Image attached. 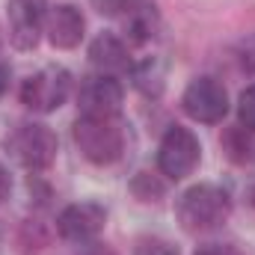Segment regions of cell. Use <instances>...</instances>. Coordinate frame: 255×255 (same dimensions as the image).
Instances as JSON below:
<instances>
[{
	"label": "cell",
	"mask_w": 255,
	"mask_h": 255,
	"mask_svg": "<svg viewBox=\"0 0 255 255\" xmlns=\"http://www.w3.org/2000/svg\"><path fill=\"white\" fill-rule=\"evenodd\" d=\"M71 89V77L65 68L48 65L36 74H30L21 86V101L33 110V113H54L57 107H63Z\"/></svg>",
	"instance_id": "277c9868"
},
{
	"label": "cell",
	"mask_w": 255,
	"mask_h": 255,
	"mask_svg": "<svg viewBox=\"0 0 255 255\" xmlns=\"http://www.w3.org/2000/svg\"><path fill=\"white\" fill-rule=\"evenodd\" d=\"M77 104H80V113L83 116H116L119 107H122V86L110 74L89 77L80 86Z\"/></svg>",
	"instance_id": "9c48e42d"
},
{
	"label": "cell",
	"mask_w": 255,
	"mask_h": 255,
	"mask_svg": "<svg viewBox=\"0 0 255 255\" xmlns=\"http://www.w3.org/2000/svg\"><path fill=\"white\" fill-rule=\"evenodd\" d=\"M238 113H241V122L250 128V130H255V86H250V89L241 95Z\"/></svg>",
	"instance_id": "9a60e30c"
},
{
	"label": "cell",
	"mask_w": 255,
	"mask_h": 255,
	"mask_svg": "<svg viewBox=\"0 0 255 255\" xmlns=\"http://www.w3.org/2000/svg\"><path fill=\"white\" fill-rule=\"evenodd\" d=\"M77 255H116L110 247H101V244H89L86 250H80Z\"/></svg>",
	"instance_id": "ac0fdd59"
},
{
	"label": "cell",
	"mask_w": 255,
	"mask_h": 255,
	"mask_svg": "<svg viewBox=\"0 0 255 255\" xmlns=\"http://www.w3.org/2000/svg\"><path fill=\"white\" fill-rule=\"evenodd\" d=\"M178 223L187 232H211L220 229L229 214H232V199L229 193L214 187V184H196L178 199Z\"/></svg>",
	"instance_id": "6da1fadb"
},
{
	"label": "cell",
	"mask_w": 255,
	"mask_h": 255,
	"mask_svg": "<svg viewBox=\"0 0 255 255\" xmlns=\"http://www.w3.org/2000/svg\"><path fill=\"white\" fill-rule=\"evenodd\" d=\"M196 255H238L232 247H220V244H208V247H202Z\"/></svg>",
	"instance_id": "e0dca14e"
},
{
	"label": "cell",
	"mask_w": 255,
	"mask_h": 255,
	"mask_svg": "<svg viewBox=\"0 0 255 255\" xmlns=\"http://www.w3.org/2000/svg\"><path fill=\"white\" fill-rule=\"evenodd\" d=\"M241 60H244L247 68H253V71H255V33L244 42V45H241Z\"/></svg>",
	"instance_id": "2e32d148"
},
{
	"label": "cell",
	"mask_w": 255,
	"mask_h": 255,
	"mask_svg": "<svg viewBox=\"0 0 255 255\" xmlns=\"http://www.w3.org/2000/svg\"><path fill=\"white\" fill-rule=\"evenodd\" d=\"M45 21H48L45 0H9V39L18 51H33L39 45Z\"/></svg>",
	"instance_id": "52a82bcc"
},
{
	"label": "cell",
	"mask_w": 255,
	"mask_h": 255,
	"mask_svg": "<svg viewBox=\"0 0 255 255\" xmlns=\"http://www.w3.org/2000/svg\"><path fill=\"white\" fill-rule=\"evenodd\" d=\"M133 255H178V250L163 238H139L133 247Z\"/></svg>",
	"instance_id": "4fadbf2b"
},
{
	"label": "cell",
	"mask_w": 255,
	"mask_h": 255,
	"mask_svg": "<svg viewBox=\"0 0 255 255\" xmlns=\"http://www.w3.org/2000/svg\"><path fill=\"white\" fill-rule=\"evenodd\" d=\"M95 3V9L101 12V15H110V18H116V15H130L136 6H142V0H92Z\"/></svg>",
	"instance_id": "5bb4252c"
},
{
	"label": "cell",
	"mask_w": 255,
	"mask_h": 255,
	"mask_svg": "<svg viewBox=\"0 0 255 255\" xmlns=\"http://www.w3.org/2000/svg\"><path fill=\"white\" fill-rule=\"evenodd\" d=\"M6 86H9V65H6V63H0V98H3Z\"/></svg>",
	"instance_id": "ffe728a7"
},
{
	"label": "cell",
	"mask_w": 255,
	"mask_h": 255,
	"mask_svg": "<svg viewBox=\"0 0 255 255\" xmlns=\"http://www.w3.org/2000/svg\"><path fill=\"white\" fill-rule=\"evenodd\" d=\"M6 151L27 169H48L57 157V133L48 125L24 122L6 136Z\"/></svg>",
	"instance_id": "3957f363"
},
{
	"label": "cell",
	"mask_w": 255,
	"mask_h": 255,
	"mask_svg": "<svg viewBox=\"0 0 255 255\" xmlns=\"http://www.w3.org/2000/svg\"><path fill=\"white\" fill-rule=\"evenodd\" d=\"M199 151H202V148H199L196 133L187 130V128H181V125H172L166 133H163V139H160L157 166H160V172H163L166 178L178 181V178L190 175L193 169H196Z\"/></svg>",
	"instance_id": "5b68a950"
},
{
	"label": "cell",
	"mask_w": 255,
	"mask_h": 255,
	"mask_svg": "<svg viewBox=\"0 0 255 255\" xmlns=\"http://www.w3.org/2000/svg\"><path fill=\"white\" fill-rule=\"evenodd\" d=\"M74 142L92 163H113L125 148V130L116 116H80L74 122Z\"/></svg>",
	"instance_id": "7a4b0ae2"
},
{
	"label": "cell",
	"mask_w": 255,
	"mask_h": 255,
	"mask_svg": "<svg viewBox=\"0 0 255 255\" xmlns=\"http://www.w3.org/2000/svg\"><path fill=\"white\" fill-rule=\"evenodd\" d=\"M128 30H130V36H133V42L151 39L154 30H157V12H154V6H151V3L136 6V9L128 15Z\"/></svg>",
	"instance_id": "7c38bea8"
},
{
	"label": "cell",
	"mask_w": 255,
	"mask_h": 255,
	"mask_svg": "<svg viewBox=\"0 0 255 255\" xmlns=\"http://www.w3.org/2000/svg\"><path fill=\"white\" fill-rule=\"evenodd\" d=\"M184 113L196 119V122H205V125H214V122H223V116L229 113V95H226V86L214 77H196L184 98Z\"/></svg>",
	"instance_id": "8992f818"
},
{
	"label": "cell",
	"mask_w": 255,
	"mask_h": 255,
	"mask_svg": "<svg viewBox=\"0 0 255 255\" xmlns=\"http://www.w3.org/2000/svg\"><path fill=\"white\" fill-rule=\"evenodd\" d=\"M89 60L104 68V71H125L128 65V48L122 39H116L113 33H101L92 45H89Z\"/></svg>",
	"instance_id": "8fae6325"
},
{
	"label": "cell",
	"mask_w": 255,
	"mask_h": 255,
	"mask_svg": "<svg viewBox=\"0 0 255 255\" xmlns=\"http://www.w3.org/2000/svg\"><path fill=\"white\" fill-rule=\"evenodd\" d=\"M104 223H107V211L101 205H95V202H77V205H68L60 214L57 229H60V235H63L65 241L83 247V244H92L101 235Z\"/></svg>",
	"instance_id": "ba28073f"
},
{
	"label": "cell",
	"mask_w": 255,
	"mask_h": 255,
	"mask_svg": "<svg viewBox=\"0 0 255 255\" xmlns=\"http://www.w3.org/2000/svg\"><path fill=\"white\" fill-rule=\"evenodd\" d=\"M48 39L54 48H74L83 39V15L74 6H57L48 15Z\"/></svg>",
	"instance_id": "30bf717a"
},
{
	"label": "cell",
	"mask_w": 255,
	"mask_h": 255,
	"mask_svg": "<svg viewBox=\"0 0 255 255\" xmlns=\"http://www.w3.org/2000/svg\"><path fill=\"white\" fill-rule=\"evenodd\" d=\"M9 190H12V181H9V172L0 166V199H6L9 196Z\"/></svg>",
	"instance_id": "d6986e66"
}]
</instances>
